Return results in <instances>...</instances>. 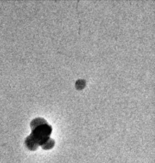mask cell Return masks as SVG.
Segmentation results:
<instances>
[{"instance_id":"cell-1","label":"cell","mask_w":155,"mask_h":163,"mask_svg":"<svg viewBox=\"0 0 155 163\" xmlns=\"http://www.w3.org/2000/svg\"><path fill=\"white\" fill-rule=\"evenodd\" d=\"M31 133L26 138L25 144L30 150H35L41 146L51 138L52 127L48 123H44L31 129Z\"/></svg>"},{"instance_id":"cell-2","label":"cell","mask_w":155,"mask_h":163,"mask_svg":"<svg viewBox=\"0 0 155 163\" xmlns=\"http://www.w3.org/2000/svg\"><path fill=\"white\" fill-rule=\"evenodd\" d=\"M46 122H47V121L44 118H42V117L35 118L33 119L30 123L31 128L32 129V128H35V127H36L40 124H44V123H46Z\"/></svg>"},{"instance_id":"cell-3","label":"cell","mask_w":155,"mask_h":163,"mask_svg":"<svg viewBox=\"0 0 155 163\" xmlns=\"http://www.w3.org/2000/svg\"><path fill=\"white\" fill-rule=\"evenodd\" d=\"M54 145H55L54 140L50 138L48 141H47L46 143H45V144L42 146V147L44 149H49L52 148V147L54 146Z\"/></svg>"},{"instance_id":"cell-4","label":"cell","mask_w":155,"mask_h":163,"mask_svg":"<svg viewBox=\"0 0 155 163\" xmlns=\"http://www.w3.org/2000/svg\"><path fill=\"white\" fill-rule=\"evenodd\" d=\"M85 80L83 79H79L76 82V87L78 89H82L85 86Z\"/></svg>"}]
</instances>
